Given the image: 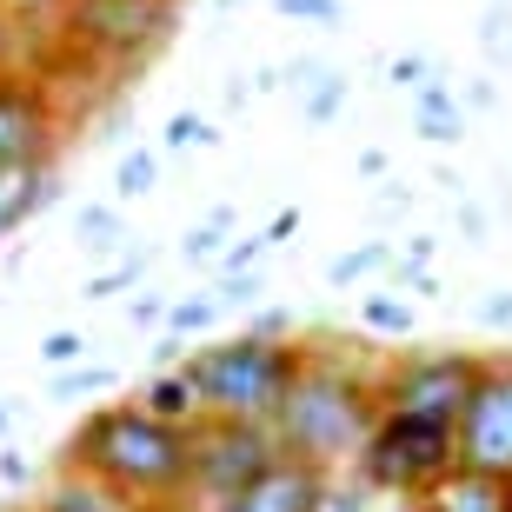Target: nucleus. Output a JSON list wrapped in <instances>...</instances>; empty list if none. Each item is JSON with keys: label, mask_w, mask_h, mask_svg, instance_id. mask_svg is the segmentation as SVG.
<instances>
[{"label": "nucleus", "mask_w": 512, "mask_h": 512, "mask_svg": "<svg viewBox=\"0 0 512 512\" xmlns=\"http://www.w3.org/2000/svg\"><path fill=\"white\" fill-rule=\"evenodd\" d=\"M14 419H20V413H14V406H7V399H0V439L14 433Z\"/></svg>", "instance_id": "a19ab883"}, {"label": "nucleus", "mask_w": 512, "mask_h": 512, "mask_svg": "<svg viewBox=\"0 0 512 512\" xmlns=\"http://www.w3.org/2000/svg\"><path fill=\"white\" fill-rule=\"evenodd\" d=\"M426 74H433V60H426V54H399L393 67H386V80H393L399 94H413V87H419Z\"/></svg>", "instance_id": "2f4dec72"}, {"label": "nucleus", "mask_w": 512, "mask_h": 512, "mask_svg": "<svg viewBox=\"0 0 512 512\" xmlns=\"http://www.w3.org/2000/svg\"><path fill=\"white\" fill-rule=\"evenodd\" d=\"M193 439V506H213V499L240 493L253 473H266L280 459V439L260 419H213L200 413L187 426Z\"/></svg>", "instance_id": "6e6552de"}, {"label": "nucleus", "mask_w": 512, "mask_h": 512, "mask_svg": "<svg viewBox=\"0 0 512 512\" xmlns=\"http://www.w3.org/2000/svg\"><path fill=\"white\" fill-rule=\"evenodd\" d=\"M273 14L300 20V27H340L346 7H340V0H273Z\"/></svg>", "instance_id": "cd10ccee"}, {"label": "nucleus", "mask_w": 512, "mask_h": 512, "mask_svg": "<svg viewBox=\"0 0 512 512\" xmlns=\"http://www.w3.org/2000/svg\"><path fill=\"white\" fill-rule=\"evenodd\" d=\"M413 133L426 147H459L466 140V107H459V87L446 74H426L413 87Z\"/></svg>", "instance_id": "ddd939ff"}, {"label": "nucleus", "mask_w": 512, "mask_h": 512, "mask_svg": "<svg viewBox=\"0 0 512 512\" xmlns=\"http://www.w3.org/2000/svg\"><path fill=\"white\" fill-rule=\"evenodd\" d=\"M479 54L493 60V67H512V7H486V20H479Z\"/></svg>", "instance_id": "a878e982"}, {"label": "nucleus", "mask_w": 512, "mask_h": 512, "mask_svg": "<svg viewBox=\"0 0 512 512\" xmlns=\"http://www.w3.org/2000/svg\"><path fill=\"white\" fill-rule=\"evenodd\" d=\"M346 473L373 486V493L413 506L426 499L433 486L459 473V439H453V419H433V413H406V406H380V419L366 426L360 453Z\"/></svg>", "instance_id": "20e7f679"}, {"label": "nucleus", "mask_w": 512, "mask_h": 512, "mask_svg": "<svg viewBox=\"0 0 512 512\" xmlns=\"http://www.w3.org/2000/svg\"><path fill=\"white\" fill-rule=\"evenodd\" d=\"M160 187V153L153 147H127L114 167V200H147Z\"/></svg>", "instance_id": "412c9836"}, {"label": "nucleus", "mask_w": 512, "mask_h": 512, "mask_svg": "<svg viewBox=\"0 0 512 512\" xmlns=\"http://www.w3.org/2000/svg\"><path fill=\"white\" fill-rule=\"evenodd\" d=\"M473 373H479L473 346H406V353L380 360V406L459 419V406L473 393Z\"/></svg>", "instance_id": "1a4fd4ad"}, {"label": "nucleus", "mask_w": 512, "mask_h": 512, "mask_svg": "<svg viewBox=\"0 0 512 512\" xmlns=\"http://www.w3.org/2000/svg\"><path fill=\"white\" fill-rule=\"evenodd\" d=\"M459 227H466V240H479V233H486V213H479V207H459Z\"/></svg>", "instance_id": "ea45409f"}, {"label": "nucleus", "mask_w": 512, "mask_h": 512, "mask_svg": "<svg viewBox=\"0 0 512 512\" xmlns=\"http://www.w3.org/2000/svg\"><path fill=\"white\" fill-rule=\"evenodd\" d=\"M326 486H333V473H320V466L280 453L266 473H253L240 493L213 499V506H200V512H320Z\"/></svg>", "instance_id": "9d476101"}, {"label": "nucleus", "mask_w": 512, "mask_h": 512, "mask_svg": "<svg viewBox=\"0 0 512 512\" xmlns=\"http://www.w3.org/2000/svg\"><path fill=\"white\" fill-rule=\"evenodd\" d=\"M140 406L160 413V419H173V426H193V419H200V393H193V380L180 373V360L160 366V373L140 386Z\"/></svg>", "instance_id": "dca6fc26"}, {"label": "nucleus", "mask_w": 512, "mask_h": 512, "mask_svg": "<svg viewBox=\"0 0 512 512\" xmlns=\"http://www.w3.org/2000/svg\"><path fill=\"white\" fill-rule=\"evenodd\" d=\"M87 353H94V340L74 333V326H54V333L40 340V366H47V373H54V366H80Z\"/></svg>", "instance_id": "bb28decb"}, {"label": "nucleus", "mask_w": 512, "mask_h": 512, "mask_svg": "<svg viewBox=\"0 0 512 512\" xmlns=\"http://www.w3.org/2000/svg\"><path fill=\"white\" fill-rule=\"evenodd\" d=\"M60 14H67V0H0L7 27H54Z\"/></svg>", "instance_id": "c85d7f7f"}, {"label": "nucleus", "mask_w": 512, "mask_h": 512, "mask_svg": "<svg viewBox=\"0 0 512 512\" xmlns=\"http://www.w3.org/2000/svg\"><path fill=\"white\" fill-rule=\"evenodd\" d=\"M360 326H366V333H380V340H406V333H413V306L399 300L393 286H380V293H366V300H360Z\"/></svg>", "instance_id": "6ab92c4d"}, {"label": "nucleus", "mask_w": 512, "mask_h": 512, "mask_svg": "<svg viewBox=\"0 0 512 512\" xmlns=\"http://www.w3.org/2000/svg\"><path fill=\"white\" fill-rule=\"evenodd\" d=\"M60 200V173L54 167H0V240H14L27 220Z\"/></svg>", "instance_id": "f8f14e48"}, {"label": "nucleus", "mask_w": 512, "mask_h": 512, "mask_svg": "<svg viewBox=\"0 0 512 512\" xmlns=\"http://www.w3.org/2000/svg\"><path fill=\"white\" fill-rule=\"evenodd\" d=\"M74 240H80L87 253H114L120 240H127L120 200H87V207H74Z\"/></svg>", "instance_id": "f3484780"}, {"label": "nucleus", "mask_w": 512, "mask_h": 512, "mask_svg": "<svg viewBox=\"0 0 512 512\" xmlns=\"http://www.w3.org/2000/svg\"><path fill=\"white\" fill-rule=\"evenodd\" d=\"M60 127L67 107L54 80L27 60H0V167H54Z\"/></svg>", "instance_id": "0eeeda50"}, {"label": "nucleus", "mask_w": 512, "mask_h": 512, "mask_svg": "<svg viewBox=\"0 0 512 512\" xmlns=\"http://www.w3.org/2000/svg\"><path fill=\"white\" fill-rule=\"evenodd\" d=\"M220 320V300H213V286L207 293H180V300H167V340H200L207 326Z\"/></svg>", "instance_id": "aec40b11"}, {"label": "nucleus", "mask_w": 512, "mask_h": 512, "mask_svg": "<svg viewBox=\"0 0 512 512\" xmlns=\"http://www.w3.org/2000/svg\"><path fill=\"white\" fill-rule=\"evenodd\" d=\"M213 140H220V133H213V120L193 114V107L167 114V127H160V147H167V153H200V147H213Z\"/></svg>", "instance_id": "393cba45"}, {"label": "nucleus", "mask_w": 512, "mask_h": 512, "mask_svg": "<svg viewBox=\"0 0 512 512\" xmlns=\"http://www.w3.org/2000/svg\"><path fill=\"white\" fill-rule=\"evenodd\" d=\"M373 419H380V360L346 340H306L300 373L273 413L280 453L320 473H346Z\"/></svg>", "instance_id": "f03ea898"}, {"label": "nucleus", "mask_w": 512, "mask_h": 512, "mask_svg": "<svg viewBox=\"0 0 512 512\" xmlns=\"http://www.w3.org/2000/svg\"><path fill=\"white\" fill-rule=\"evenodd\" d=\"M27 479H34V459L7 446V453H0V486H27Z\"/></svg>", "instance_id": "f704fd0d"}, {"label": "nucleus", "mask_w": 512, "mask_h": 512, "mask_svg": "<svg viewBox=\"0 0 512 512\" xmlns=\"http://www.w3.org/2000/svg\"><path fill=\"white\" fill-rule=\"evenodd\" d=\"M413 512H506V493H499L493 479L453 473L446 486H433L426 499H413Z\"/></svg>", "instance_id": "2eb2a0df"}, {"label": "nucleus", "mask_w": 512, "mask_h": 512, "mask_svg": "<svg viewBox=\"0 0 512 512\" xmlns=\"http://www.w3.org/2000/svg\"><path fill=\"white\" fill-rule=\"evenodd\" d=\"M127 320H133V326H160V320H167V293H133Z\"/></svg>", "instance_id": "473e14b6"}, {"label": "nucleus", "mask_w": 512, "mask_h": 512, "mask_svg": "<svg viewBox=\"0 0 512 512\" xmlns=\"http://www.w3.org/2000/svg\"><path fill=\"white\" fill-rule=\"evenodd\" d=\"M300 353H306L300 333H293V340H273V333L240 326V333H220V340L193 346L187 360H180V373H187L193 393H200V413L273 426L286 386L300 373Z\"/></svg>", "instance_id": "7ed1b4c3"}, {"label": "nucleus", "mask_w": 512, "mask_h": 512, "mask_svg": "<svg viewBox=\"0 0 512 512\" xmlns=\"http://www.w3.org/2000/svg\"><path fill=\"white\" fill-rule=\"evenodd\" d=\"M293 233H300V207H280L273 220H266L260 240H266V247H280V240H293Z\"/></svg>", "instance_id": "72a5a7b5"}, {"label": "nucleus", "mask_w": 512, "mask_h": 512, "mask_svg": "<svg viewBox=\"0 0 512 512\" xmlns=\"http://www.w3.org/2000/svg\"><path fill=\"white\" fill-rule=\"evenodd\" d=\"M60 473L107 486L127 506H193V439L187 426L147 413L140 399H100L60 446Z\"/></svg>", "instance_id": "f257e3e1"}, {"label": "nucleus", "mask_w": 512, "mask_h": 512, "mask_svg": "<svg viewBox=\"0 0 512 512\" xmlns=\"http://www.w3.org/2000/svg\"><path fill=\"white\" fill-rule=\"evenodd\" d=\"M153 266V253L147 247H133L127 260H114L107 273H94V280L80 286V300H114V293H127V286H140V273Z\"/></svg>", "instance_id": "b1692460"}, {"label": "nucleus", "mask_w": 512, "mask_h": 512, "mask_svg": "<svg viewBox=\"0 0 512 512\" xmlns=\"http://www.w3.org/2000/svg\"><path fill=\"white\" fill-rule=\"evenodd\" d=\"M479 313H486V326H512V293H493Z\"/></svg>", "instance_id": "58836bf2"}, {"label": "nucleus", "mask_w": 512, "mask_h": 512, "mask_svg": "<svg viewBox=\"0 0 512 512\" xmlns=\"http://www.w3.org/2000/svg\"><path fill=\"white\" fill-rule=\"evenodd\" d=\"M260 253H266V240L260 233H240V240H227V247H220V273H247V266H260Z\"/></svg>", "instance_id": "7c9ffc66"}, {"label": "nucleus", "mask_w": 512, "mask_h": 512, "mask_svg": "<svg viewBox=\"0 0 512 512\" xmlns=\"http://www.w3.org/2000/svg\"><path fill=\"white\" fill-rule=\"evenodd\" d=\"M499 493H506V512H512V479H506V486H499Z\"/></svg>", "instance_id": "79ce46f5"}, {"label": "nucleus", "mask_w": 512, "mask_h": 512, "mask_svg": "<svg viewBox=\"0 0 512 512\" xmlns=\"http://www.w3.org/2000/svg\"><path fill=\"white\" fill-rule=\"evenodd\" d=\"M386 167H393V160H386V147H366L360 153V180H386Z\"/></svg>", "instance_id": "4c0bfd02"}, {"label": "nucleus", "mask_w": 512, "mask_h": 512, "mask_svg": "<svg viewBox=\"0 0 512 512\" xmlns=\"http://www.w3.org/2000/svg\"><path fill=\"white\" fill-rule=\"evenodd\" d=\"M386 266H393V240H360V247L326 260V286H360L373 273H386Z\"/></svg>", "instance_id": "a211bd4d"}, {"label": "nucleus", "mask_w": 512, "mask_h": 512, "mask_svg": "<svg viewBox=\"0 0 512 512\" xmlns=\"http://www.w3.org/2000/svg\"><path fill=\"white\" fill-rule=\"evenodd\" d=\"M453 439H459V473L493 479V486L512 479V353H479L473 393L453 419Z\"/></svg>", "instance_id": "423d86ee"}, {"label": "nucleus", "mask_w": 512, "mask_h": 512, "mask_svg": "<svg viewBox=\"0 0 512 512\" xmlns=\"http://www.w3.org/2000/svg\"><path fill=\"white\" fill-rule=\"evenodd\" d=\"M280 87H293L300 94V120L306 127H333V120L346 114V100H353V80H346V67H326V60L300 54L280 67Z\"/></svg>", "instance_id": "9b49d317"}, {"label": "nucleus", "mask_w": 512, "mask_h": 512, "mask_svg": "<svg viewBox=\"0 0 512 512\" xmlns=\"http://www.w3.org/2000/svg\"><path fill=\"white\" fill-rule=\"evenodd\" d=\"M173 20H180V0H67L54 34L80 67L127 74V67H147L167 47Z\"/></svg>", "instance_id": "39448f33"}, {"label": "nucleus", "mask_w": 512, "mask_h": 512, "mask_svg": "<svg viewBox=\"0 0 512 512\" xmlns=\"http://www.w3.org/2000/svg\"><path fill=\"white\" fill-rule=\"evenodd\" d=\"M47 393H54V399H94V393H114V366H94V360L54 366V373H47Z\"/></svg>", "instance_id": "4be33fe9"}, {"label": "nucleus", "mask_w": 512, "mask_h": 512, "mask_svg": "<svg viewBox=\"0 0 512 512\" xmlns=\"http://www.w3.org/2000/svg\"><path fill=\"white\" fill-rule=\"evenodd\" d=\"M253 333H273V340H293V313H280V306H273V313H260V320H253Z\"/></svg>", "instance_id": "e433bc0d"}, {"label": "nucleus", "mask_w": 512, "mask_h": 512, "mask_svg": "<svg viewBox=\"0 0 512 512\" xmlns=\"http://www.w3.org/2000/svg\"><path fill=\"white\" fill-rule=\"evenodd\" d=\"M27 512H147V506H127V499H114L107 486H94V479L80 473H60L47 493L34 499ZM160 512H193V506H160Z\"/></svg>", "instance_id": "4468645a"}, {"label": "nucleus", "mask_w": 512, "mask_h": 512, "mask_svg": "<svg viewBox=\"0 0 512 512\" xmlns=\"http://www.w3.org/2000/svg\"><path fill=\"white\" fill-rule=\"evenodd\" d=\"M213 300H220V313H233V306H253L260 300V273H220V286H213Z\"/></svg>", "instance_id": "c756f323"}, {"label": "nucleus", "mask_w": 512, "mask_h": 512, "mask_svg": "<svg viewBox=\"0 0 512 512\" xmlns=\"http://www.w3.org/2000/svg\"><path fill=\"white\" fill-rule=\"evenodd\" d=\"M227 233H233V207H213L200 227H187L180 253H187L193 266H213V260H220V247H227Z\"/></svg>", "instance_id": "5701e85b"}, {"label": "nucleus", "mask_w": 512, "mask_h": 512, "mask_svg": "<svg viewBox=\"0 0 512 512\" xmlns=\"http://www.w3.org/2000/svg\"><path fill=\"white\" fill-rule=\"evenodd\" d=\"M493 80H466V87H459V107H466V114H486V107H493Z\"/></svg>", "instance_id": "c9c22d12"}]
</instances>
